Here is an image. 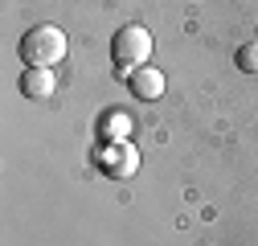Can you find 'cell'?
Listing matches in <instances>:
<instances>
[{"label": "cell", "mask_w": 258, "mask_h": 246, "mask_svg": "<svg viewBox=\"0 0 258 246\" xmlns=\"http://www.w3.org/2000/svg\"><path fill=\"white\" fill-rule=\"evenodd\" d=\"M127 86H132V95H136V99L152 103V99L164 95V74H160L156 66H140V70L127 74Z\"/></svg>", "instance_id": "cell-3"}, {"label": "cell", "mask_w": 258, "mask_h": 246, "mask_svg": "<svg viewBox=\"0 0 258 246\" xmlns=\"http://www.w3.org/2000/svg\"><path fill=\"white\" fill-rule=\"evenodd\" d=\"M21 57H25V66L53 70L57 61L66 57V33H61L57 25H33L21 37Z\"/></svg>", "instance_id": "cell-1"}, {"label": "cell", "mask_w": 258, "mask_h": 246, "mask_svg": "<svg viewBox=\"0 0 258 246\" xmlns=\"http://www.w3.org/2000/svg\"><path fill=\"white\" fill-rule=\"evenodd\" d=\"M21 90L29 99H49L53 95V70H37V66H29L21 74Z\"/></svg>", "instance_id": "cell-5"}, {"label": "cell", "mask_w": 258, "mask_h": 246, "mask_svg": "<svg viewBox=\"0 0 258 246\" xmlns=\"http://www.w3.org/2000/svg\"><path fill=\"white\" fill-rule=\"evenodd\" d=\"M148 57H152V33L144 25H123L111 37V61L119 74H132V70L148 66Z\"/></svg>", "instance_id": "cell-2"}, {"label": "cell", "mask_w": 258, "mask_h": 246, "mask_svg": "<svg viewBox=\"0 0 258 246\" xmlns=\"http://www.w3.org/2000/svg\"><path fill=\"white\" fill-rule=\"evenodd\" d=\"M99 160H103V168H107L111 176H132V172L140 168V152H136L132 144H123V140H119V144L107 152V156H99Z\"/></svg>", "instance_id": "cell-4"}, {"label": "cell", "mask_w": 258, "mask_h": 246, "mask_svg": "<svg viewBox=\"0 0 258 246\" xmlns=\"http://www.w3.org/2000/svg\"><path fill=\"white\" fill-rule=\"evenodd\" d=\"M127 132H132V115H123V111H107L103 115V136L107 140H123Z\"/></svg>", "instance_id": "cell-6"}, {"label": "cell", "mask_w": 258, "mask_h": 246, "mask_svg": "<svg viewBox=\"0 0 258 246\" xmlns=\"http://www.w3.org/2000/svg\"><path fill=\"white\" fill-rule=\"evenodd\" d=\"M238 70L258 74V41H246V45L238 49Z\"/></svg>", "instance_id": "cell-7"}]
</instances>
